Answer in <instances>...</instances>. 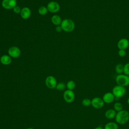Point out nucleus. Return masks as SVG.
<instances>
[{"label":"nucleus","mask_w":129,"mask_h":129,"mask_svg":"<svg viewBox=\"0 0 129 129\" xmlns=\"http://www.w3.org/2000/svg\"><path fill=\"white\" fill-rule=\"evenodd\" d=\"M115 120L117 124H124L129 120V112L125 110H122L116 113Z\"/></svg>","instance_id":"obj_1"},{"label":"nucleus","mask_w":129,"mask_h":129,"mask_svg":"<svg viewBox=\"0 0 129 129\" xmlns=\"http://www.w3.org/2000/svg\"><path fill=\"white\" fill-rule=\"evenodd\" d=\"M60 26L62 30L66 32H71L75 28L74 22L72 20L69 19H65L63 20L61 23Z\"/></svg>","instance_id":"obj_2"},{"label":"nucleus","mask_w":129,"mask_h":129,"mask_svg":"<svg viewBox=\"0 0 129 129\" xmlns=\"http://www.w3.org/2000/svg\"><path fill=\"white\" fill-rule=\"evenodd\" d=\"M112 93L115 97V100L116 99H119L125 95L126 93V89L125 87L117 85L113 88Z\"/></svg>","instance_id":"obj_3"},{"label":"nucleus","mask_w":129,"mask_h":129,"mask_svg":"<svg viewBox=\"0 0 129 129\" xmlns=\"http://www.w3.org/2000/svg\"><path fill=\"white\" fill-rule=\"evenodd\" d=\"M115 81L117 85L125 87L129 85V76L124 74L118 75L116 78Z\"/></svg>","instance_id":"obj_4"},{"label":"nucleus","mask_w":129,"mask_h":129,"mask_svg":"<svg viewBox=\"0 0 129 129\" xmlns=\"http://www.w3.org/2000/svg\"><path fill=\"white\" fill-rule=\"evenodd\" d=\"M45 83L47 87L51 89L55 88L57 84L55 78L52 76H49L47 77L45 79Z\"/></svg>","instance_id":"obj_5"},{"label":"nucleus","mask_w":129,"mask_h":129,"mask_svg":"<svg viewBox=\"0 0 129 129\" xmlns=\"http://www.w3.org/2000/svg\"><path fill=\"white\" fill-rule=\"evenodd\" d=\"M63 97L64 101L67 103H72L74 101L75 98V95L73 90H67L63 94Z\"/></svg>","instance_id":"obj_6"},{"label":"nucleus","mask_w":129,"mask_h":129,"mask_svg":"<svg viewBox=\"0 0 129 129\" xmlns=\"http://www.w3.org/2000/svg\"><path fill=\"white\" fill-rule=\"evenodd\" d=\"M102 98L99 97H95L91 100V105L95 109H101L104 105Z\"/></svg>","instance_id":"obj_7"},{"label":"nucleus","mask_w":129,"mask_h":129,"mask_svg":"<svg viewBox=\"0 0 129 129\" xmlns=\"http://www.w3.org/2000/svg\"><path fill=\"white\" fill-rule=\"evenodd\" d=\"M8 55L12 58H17L21 55V50L20 48L16 46L10 47L8 50Z\"/></svg>","instance_id":"obj_8"},{"label":"nucleus","mask_w":129,"mask_h":129,"mask_svg":"<svg viewBox=\"0 0 129 129\" xmlns=\"http://www.w3.org/2000/svg\"><path fill=\"white\" fill-rule=\"evenodd\" d=\"M48 11L51 13H55L59 11L60 6L58 3L54 1H51L48 3L47 5Z\"/></svg>","instance_id":"obj_9"},{"label":"nucleus","mask_w":129,"mask_h":129,"mask_svg":"<svg viewBox=\"0 0 129 129\" xmlns=\"http://www.w3.org/2000/svg\"><path fill=\"white\" fill-rule=\"evenodd\" d=\"M2 6L3 8L6 10L12 9L17 6L16 0H3Z\"/></svg>","instance_id":"obj_10"},{"label":"nucleus","mask_w":129,"mask_h":129,"mask_svg":"<svg viewBox=\"0 0 129 129\" xmlns=\"http://www.w3.org/2000/svg\"><path fill=\"white\" fill-rule=\"evenodd\" d=\"M102 99L105 103L109 104L114 101L115 97L112 92H106L103 95Z\"/></svg>","instance_id":"obj_11"},{"label":"nucleus","mask_w":129,"mask_h":129,"mask_svg":"<svg viewBox=\"0 0 129 129\" xmlns=\"http://www.w3.org/2000/svg\"><path fill=\"white\" fill-rule=\"evenodd\" d=\"M117 46L119 49L125 50L129 46V41L126 38H121L118 41Z\"/></svg>","instance_id":"obj_12"},{"label":"nucleus","mask_w":129,"mask_h":129,"mask_svg":"<svg viewBox=\"0 0 129 129\" xmlns=\"http://www.w3.org/2000/svg\"><path fill=\"white\" fill-rule=\"evenodd\" d=\"M20 14L22 19L26 20L30 17L31 11L28 7H24L21 9Z\"/></svg>","instance_id":"obj_13"},{"label":"nucleus","mask_w":129,"mask_h":129,"mask_svg":"<svg viewBox=\"0 0 129 129\" xmlns=\"http://www.w3.org/2000/svg\"><path fill=\"white\" fill-rule=\"evenodd\" d=\"M12 57L7 54L3 55L0 57V62L3 65L7 66L10 64L12 62Z\"/></svg>","instance_id":"obj_14"},{"label":"nucleus","mask_w":129,"mask_h":129,"mask_svg":"<svg viewBox=\"0 0 129 129\" xmlns=\"http://www.w3.org/2000/svg\"><path fill=\"white\" fill-rule=\"evenodd\" d=\"M116 112L114 110V109H107L104 114L105 117L108 119H112L115 118V117L116 114Z\"/></svg>","instance_id":"obj_15"},{"label":"nucleus","mask_w":129,"mask_h":129,"mask_svg":"<svg viewBox=\"0 0 129 129\" xmlns=\"http://www.w3.org/2000/svg\"><path fill=\"white\" fill-rule=\"evenodd\" d=\"M51 21L52 23L56 26L60 25L62 22L60 17L57 15H54L52 16L51 18Z\"/></svg>","instance_id":"obj_16"},{"label":"nucleus","mask_w":129,"mask_h":129,"mask_svg":"<svg viewBox=\"0 0 129 129\" xmlns=\"http://www.w3.org/2000/svg\"><path fill=\"white\" fill-rule=\"evenodd\" d=\"M104 129H118V125L116 122L111 121L105 125Z\"/></svg>","instance_id":"obj_17"},{"label":"nucleus","mask_w":129,"mask_h":129,"mask_svg":"<svg viewBox=\"0 0 129 129\" xmlns=\"http://www.w3.org/2000/svg\"><path fill=\"white\" fill-rule=\"evenodd\" d=\"M115 71L118 75L121 74L123 72V65L121 63L117 64L115 68Z\"/></svg>","instance_id":"obj_18"},{"label":"nucleus","mask_w":129,"mask_h":129,"mask_svg":"<svg viewBox=\"0 0 129 129\" xmlns=\"http://www.w3.org/2000/svg\"><path fill=\"white\" fill-rule=\"evenodd\" d=\"M113 109L116 112L120 111L123 109L122 104L119 102H116L113 105Z\"/></svg>","instance_id":"obj_19"},{"label":"nucleus","mask_w":129,"mask_h":129,"mask_svg":"<svg viewBox=\"0 0 129 129\" xmlns=\"http://www.w3.org/2000/svg\"><path fill=\"white\" fill-rule=\"evenodd\" d=\"M76 87V83L73 80H70L68 82L67 84V87L68 89L73 90Z\"/></svg>","instance_id":"obj_20"},{"label":"nucleus","mask_w":129,"mask_h":129,"mask_svg":"<svg viewBox=\"0 0 129 129\" xmlns=\"http://www.w3.org/2000/svg\"><path fill=\"white\" fill-rule=\"evenodd\" d=\"M48 12L47 7L45 6H41L38 9V13L40 15H45Z\"/></svg>","instance_id":"obj_21"},{"label":"nucleus","mask_w":129,"mask_h":129,"mask_svg":"<svg viewBox=\"0 0 129 129\" xmlns=\"http://www.w3.org/2000/svg\"><path fill=\"white\" fill-rule=\"evenodd\" d=\"M82 104L83 106L86 107H88L91 105V100H90L89 98H86L82 100Z\"/></svg>","instance_id":"obj_22"},{"label":"nucleus","mask_w":129,"mask_h":129,"mask_svg":"<svg viewBox=\"0 0 129 129\" xmlns=\"http://www.w3.org/2000/svg\"><path fill=\"white\" fill-rule=\"evenodd\" d=\"M66 85L64 83L60 82V83H58V84H57L55 88L57 90L62 91V90H64V89L66 88Z\"/></svg>","instance_id":"obj_23"},{"label":"nucleus","mask_w":129,"mask_h":129,"mask_svg":"<svg viewBox=\"0 0 129 129\" xmlns=\"http://www.w3.org/2000/svg\"><path fill=\"white\" fill-rule=\"evenodd\" d=\"M123 74L129 76V62L125 63L123 66Z\"/></svg>","instance_id":"obj_24"},{"label":"nucleus","mask_w":129,"mask_h":129,"mask_svg":"<svg viewBox=\"0 0 129 129\" xmlns=\"http://www.w3.org/2000/svg\"><path fill=\"white\" fill-rule=\"evenodd\" d=\"M13 11L16 14H20L21 11V9L20 7L16 6L13 9Z\"/></svg>","instance_id":"obj_25"},{"label":"nucleus","mask_w":129,"mask_h":129,"mask_svg":"<svg viewBox=\"0 0 129 129\" xmlns=\"http://www.w3.org/2000/svg\"><path fill=\"white\" fill-rule=\"evenodd\" d=\"M118 54L120 57H124L126 55V51L123 49H119L118 51Z\"/></svg>","instance_id":"obj_26"},{"label":"nucleus","mask_w":129,"mask_h":129,"mask_svg":"<svg viewBox=\"0 0 129 129\" xmlns=\"http://www.w3.org/2000/svg\"><path fill=\"white\" fill-rule=\"evenodd\" d=\"M55 30L57 32H60L62 30V29L60 25H58V26H56V27L55 28Z\"/></svg>","instance_id":"obj_27"},{"label":"nucleus","mask_w":129,"mask_h":129,"mask_svg":"<svg viewBox=\"0 0 129 129\" xmlns=\"http://www.w3.org/2000/svg\"><path fill=\"white\" fill-rule=\"evenodd\" d=\"M94 129H104V128H103L102 127L99 126H97V127H95Z\"/></svg>","instance_id":"obj_28"},{"label":"nucleus","mask_w":129,"mask_h":129,"mask_svg":"<svg viewBox=\"0 0 129 129\" xmlns=\"http://www.w3.org/2000/svg\"><path fill=\"white\" fill-rule=\"evenodd\" d=\"M127 103L128 105H129V98H128L127 99Z\"/></svg>","instance_id":"obj_29"},{"label":"nucleus","mask_w":129,"mask_h":129,"mask_svg":"<svg viewBox=\"0 0 129 129\" xmlns=\"http://www.w3.org/2000/svg\"><path fill=\"white\" fill-rule=\"evenodd\" d=\"M27 129H34L33 128H32V127H29V128H27Z\"/></svg>","instance_id":"obj_30"}]
</instances>
